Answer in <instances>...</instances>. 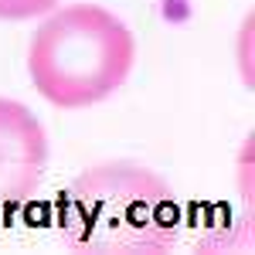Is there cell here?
<instances>
[{
  "instance_id": "obj_2",
  "label": "cell",
  "mask_w": 255,
  "mask_h": 255,
  "mask_svg": "<svg viewBox=\"0 0 255 255\" xmlns=\"http://www.w3.org/2000/svg\"><path fill=\"white\" fill-rule=\"evenodd\" d=\"M136 65L133 31L99 3L61 7L38 24L27 44V75L58 109H89L109 99Z\"/></svg>"
},
{
  "instance_id": "obj_3",
  "label": "cell",
  "mask_w": 255,
  "mask_h": 255,
  "mask_svg": "<svg viewBox=\"0 0 255 255\" xmlns=\"http://www.w3.org/2000/svg\"><path fill=\"white\" fill-rule=\"evenodd\" d=\"M48 170V133L17 99L0 96V211L34 201Z\"/></svg>"
},
{
  "instance_id": "obj_4",
  "label": "cell",
  "mask_w": 255,
  "mask_h": 255,
  "mask_svg": "<svg viewBox=\"0 0 255 255\" xmlns=\"http://www.w3.org/2000/svg\"><path fill=\"white\" fill-rule=\"evenodd\" d=\"M58 0H0V20H27L48 14Z\"/></svg>"
},
{
  "instance_id": "obj_1",
  "label": "cell",
  "mask_w": 255,
  "mask_h": 255,
  "mask_svg": "<svg viewBox=\"0 0 255 255\" xmlns=\"http://www.w3.org/2000/svg\"><path fill=\"white\" fill-rule=\"evenodd\" d=\"M58 225L85 255H160L177 238V201L150 167L106 160L65 187Z\"/></svg>"
}]
</instances>
